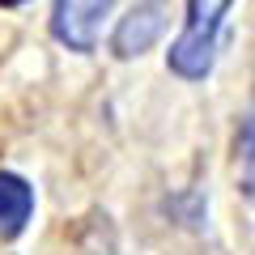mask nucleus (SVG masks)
Instances as JSON below:
<instances>
[{
  "mask_svg": "<svg viewBox=\"0 0 255 255\" xmlns=\"http://www.w3.org/2000/svg\"><path fill=\"white\" fill-rule=\"evenodd\" d=\"M234 0H187V21H183L179 43L166 51L170 73H179L183 81H204L213 73L217 60V38L226 26V13Z\"/></svg>",
  "mask_w": 255,
  "mask_h": 255,
  "instance_id": "obj_1",
  "label": "nucleus"
},
{
  "mask_svg": "<svg viewBox=\"0 0 255 255\" xmlns=\"http://www.w3.org/2000/svg\"><path fill=\"white\" fill-rule=\"evenodd\" d=\"M170 26V0H140L119 17L115 34H111V51L119 60H132V55H145L157 38Z\"/></svg>",
  "mask_w": 255,
  "mask_h": 255,
  "instance_id": "obj_2",
  "label": "nucleus"
},
{
  "mask_svg": "<svg viewBox=\"0 0 255 255\" xmlns=\"http://www.w3.org/2000/svg\"><path fill=\"white\" fill-rule=\"evenodd\" d=\"M115 9V0H55L51 9V34L60 38L68 51H94L98 47L102 17Z\"/></svg>",
  "mask_w": 255,
  "mask_h": 255,
  "instance_id": "obj_3",
  "label": "nucleus"
},
{
  "mask_svg": "<svg viewBox=\"0 0 255 255\" xmlns=\"http://www.w3.org/2000/svg\"><path fill=\"white\" fill-rule=\"evenodd\" d=\"M34 213V187L21 174L0 170V238H17Z\"/></svg>",
  "mask_w": 255,
  "mask_h": 255,
  "instance_id": "obj_4",
  "label": "nucleus"
},
{
  "mask_svg": "<svg viewBox=\"0 0 255 255\" xmlns=\"http://www.w3.org/2000/svg\"><path fill=\"white\" fill-rule=\"evenodd\" d=\"M17 4H26V0H0V9H17Z\"/></svg>",
  "mask_w": 255,
  "mask_h": 255,
  "instance_id": "obj_5",
  "label": "nucleus"
}]
</instances>
